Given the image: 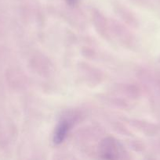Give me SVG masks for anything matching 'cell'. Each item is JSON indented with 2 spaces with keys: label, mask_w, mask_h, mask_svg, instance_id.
Masks as SVG:
<instances>
[{
  "label": "cell",
  "mask_w": 160,
  "mask_h": 160,
  "mask_svg": "<svg viewBox=\"0 0 160 160\" xmlns=\"http://www.w3.org/2000/svg\"><path fill=\"white\" fill-rule=\"evenodd\" d=\"M116 148L117 145L112 142L111 139H109V141L105 140L104 142V145L102 147L103 149V155L104 156V158H108L109 155L110 159H114L113 155H116Z\"/></svg>",
  "instance_id": "obj_2"
},
{
  "label": "cell",
  "mask_w": 160,
  "mask_h": 160,
  "mask_svg": "<svg viewBox=\"0 0 160 160\" xmlns=\"http://www.w3.org/2000/svg\"><path fill=\"white\" fill-rule=\"evenodd\" d=\"M69 125L67 123V122H62L61 124L57 127L56 130V132L54 134V142L56 144H59L62 142L65 138L66 134L68 131Z\"/></svg>",
  "instance_id": "obj_1"
}]
</instances>
